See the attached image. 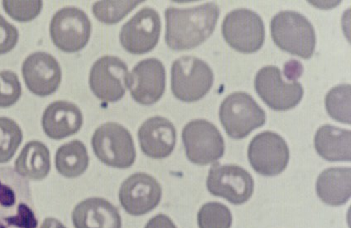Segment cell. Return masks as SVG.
I'll list each match as a JSON object with an SVG mask.
<instances>
[{
    "mask_svg": "<svg viewBox=\"0 0 351 228\" xmlns=\"http://www.w3.org/2000/svg\"><path fill=\"white\" fill-rule=\"evenodd\" d=\"M221 10L215 3L165 11V41L171 49L184 51L195 49L206 41L217 27Z\"/></svg>",
    "mask_w": 351,
    "mask_h": 228,
    "instance_id": "6da1fadb",
    "label": "cell"
},
{
    "mask_svg": "<svg viewBox=\"0 0 351 228\" xmlns=\"http://www.w3.org/2000/svg\"><path fill=\"white\" fill-rule=\"evenodd\" d=\"M29 181L13 168H0V228H38Z\"/></svg>",
    "mask_w": 351,
    "mask_h": 228,
    "instance_id": "7a4b0ae2",
    "label": "cell"
},
{
    "mask_svg": "<svg viewBox=\"0 0 351 228\" xmlns=\"http://www.w3.org/2000/svg\"><path fill=\"white\" fill-rule=\"evenodd\" d=\"M270 30L279 49L303 59L313 57L317 36L312 23L304 15L292 10L279 12L271 21Z\"/></svg>",
    "mask_w": 351,
    "mask_h": 228,
    "instance_id": "3957f363",
    "label": "cell"
},
{
    "mask_svg": "<svg viewBox=\"0 0 351 228\" xmlns=\"http://www.w3.org/2000/svg\"><path fill=\"white\" fill-rule=\"evenodd\" d=\"M213 83V71L202 59L184 56L171 66V91L183 102H198L209 93Z\"/></svg>",
    "mask_w": 351,
    "mask_h": 228,
    "instance_id": "277c9868",
    "label": "cell"
},
{
    "mask_svg": "<svg viewBox=\"0 0 351 228\" xmlns=\"http://www.w3.org/2000/svg\"><path fill=\"white\" fill-rule=\"evenodd\" d=\"M219 115L227 135L234 139L247 137L266 122L265 111L243 91L229 95L221 103Z\"/></svg>",
    "mask_w": 351,
    "mask_h": 228,
    "instance_id": "5b68a950",
    "label": "cell"
},
{
    "mask_svg": "<svg viewBox=\"0 0 351 228\" xmlns=\"http://www.w3.org/2000/svg\"><path fill=\"white\" fill-rule=\"evenodd\" d=\"M94 153L105 165L127 169L136 159L134 139L130 131L115 122H107L98 128L91 139Z\"/></svg>",
    "mask_w": 351,
    "mask_h": 228,
    "instance_id": "8992f818",
    "label": "cell"
},
{
    "mask_svg": "<svg viewBox=\"0 0 351 228\" xmlns=\"http://www.w3.org/2000/svg\"><path fill=\"white\" fill-rule=\"evenodd\" d=\"M182 137L187 159L195 165L217 163L225 154V141L221 132L206 119H195L186 124Z\"/></svg>",
    "mask_w": 351,
    "mask_h": 228,
    "instance_id": "52a82bcc",
    "label": "cell"
},
{
    "mask_svg": "<svg viewBox=\"0 0 351 228\" xmlns=\"http://www.w3.org/2000/svg\"><path fill=\"white\" fill-rule=\"evenodd\" d=\"M222 34L233 49L242 54H254L265 43V27L256 12L238 9L226 16L222 23Z\"/></svg>",
    "mask_w": 351,
    "mask_h": 228,
    "instance_id": "ba28073f",
    "label": "cell"
},
{
    "mask_svg": "<svg viewBox=\"0 0 351 228\" xmlns=\"http://www.w3.org/2000/svg\"><path fill=\"white\" fill-rule=\"evenodd\" d=\"M91 22L87 14L75 7L60 10L51 19L50 34L55 46L66 53H77L90 38Z\"/></svg>",
    "mask_w": 351,
    "mask_h": 228,
    "instance_id": "9c48e42d",
    "label": "cell"
},
{
    "mask_svg": "<svg viewBox=\"0 0 351 228\" xmlns=\"http://www.w3.org/2000/svg\"><path fill=\"white\" fill-rule=\"evenodd\" d=\"M206 186L215 197L225 198L234 205H241L252 197L254 182L244 168L215 163L210 169Z\"/></svg>",
    "mask_w": 351,
    "mask_h": 228,
    "instance_id": "30bf717a",
    "label": "cell"
},
{
    "mask_svg": "<svg viewBox=\"0 0 351 228\" xmlns=\"http://www.w3.org/2000/svg\"><path fill=\"white\" fill-rule=\"evenodd\" d=\"M126 63L114 56H104L91 67L89 83L93 93L104 102L114 103L123 98L129 87Z\"/></svg>",
    "mask_w": 351,
    "mask_h": 228,
    "instance_id": "8fae6325",
    "label": "cell"
},
{
    "mask_svg": "<svg viewBox=\"0 0 351 228\" xmlns=\"http://www.w3.org/2000/svg\"><path fill=\"white\" fill-rule=\"evenodd\" d=\"M254 88L267 106L278 111L296 107L304 94L300 83L283 81L280 69L275 66L263 67L258 71Z\"/></svg>",
    "mask_w": 351,
    "mask_h": 228,
    "instance_id": "7c38bea8",
    "label": "cell"
},
{
    "mask_svg": "<svg viewBox=\"0 0 351 228\" xmlns=\"http://www.w3.org/2000/svg\"><path fill=\"white\" fill-rule=\"evenodd\" d=\"M248 158L250 166L258 174L274 177L282 174L288 166L289 148L281 135L265 131L250 141Z\"/></svg>",
    "mask_w": 351,
    "mask_h": 228,
    "instance_id": "4fadbf2b",
    "label": "cell"
},
{
    "mask_svg": "<svg viewBox=\"0 0 351 228\" xmlns=\"http://www.w3.org/2000/svg\"><path fill=\"white\" fill-rule=\"evenodd\" d=\"M161 27V19L158 12L149 7L143 8L123 25L119 40L128 53L145 54L157 46Z\"/></svg>",
    "mask_w": 351,
    "mask_h": 228,
    "instance_id": "5bb4252c",
    "label": "cell"
},
{
    "mask_svg": "<svg viewBox=\"0 0 351 228\" xmlns=\"http://www.w3.org/2000/svg\"><path fill=\"white\" fill-rule=\"evenodd\" d=\"M119 198L128 214L132 216L145 215L160 203L162 187L149 174H134L122 183Z\"/></svg>",
    "mask_w": 351,
    "mask_h": 228,
    "instance_id": "9a60e30c",
    "label": "cell"
},
{
    "mask_svg": "<svg viewBox=\"0 0 351 228\" xmlns=\"http://www.w3.org/2000/svg\"><path fill=\"white\" fill-rule=\"evenodd\" d=\"M166 87L165 65L157 58L143 60L130 74L131 97L143 106H151L160 100Z\"/></svg>",
    "mask_w": 351,
    "mask_h": 228,
    "instance_id": "2e32d148",
    "label": "cell"
},
{
    "mask_svg": "<svg viewBox=\"0 0 351 228\" xmlns=\"http://www.w3.org/2000/svg\"><path fill=\"white\" fill-rule=\"evenodd\" d=\"M22 73L27 89L38 97H49L58 89L62 69L57 59L46 52H36L25 59Z\"/></svg>",
    "mask_w": 351,
    "mask_h": 228,
    "instance_id": "e0dca14e",
    "label": "cell"
},
{
    "mask_svg": "<svg viewBox=\"0 0 351 228\" xmlns=\"http://www.w3.org/2000/svg\"><path fill=\"white\" fill-rule=\"evenodd\" d=\"M138 138L143 154L152 159H165L174 150L177 130L169 119L154 117L142 124Z\"/></svg>",
    "mask_w": 351,
    "mask_h": 228,
    "instance_id": "ac0fdd59",
    "label": "cell"
},
{
    "mask_svg": "<svg viewBox=\"0 0 351 228\" xmlns=\"http://www.w3.org/2000/svg\"><path fill=\"white\" fill-rule=\"evenodd\" d=\"M82 125V111L73 103L55 102L50 104L43 112V129L49 138L56 141L77 133Z\"/></svg>",
    "mask_w": 351,
    "mask_h": 228,
    "instance_id": "d6986e66",
    "label": "cell"
},
{
    "mask_svg": "<svg viewBox=\"0 0 351 228\" xmlns=\"http://www.w3.org/2000/svg\"><path fill=\"white\" fill-rule=\"evenodd\" d=\"M75 228H121V214L108 200L90 198L75 206L73 216Z\"/></svg>",
    "mask_w": 351,
    "mask_h": 228,
    "instance_id": "ffe728a7",
    "label": "cell"
},
{
    "mask_svg": "<svg viewBox=\"0 0 351 228\" xmlns=\"http://www.w3.org/2000/svg\"><path fill=\"white\" fill-rule=\"evenodd\" d=\"M316 190L318 197L327 205H344L351 195L350 168L334 167L323 171L317 178Z\"/></svg>",
    "mask_w": 351,
    "mask_h": 228,
    "instance_id": "44dd1931",
    "label": "cell"
},
{
    "mask_svg": "<svg viewBox=\"0 0 351 228\" xmlns=\"http://www.w3.org/2000/svg\"><path fill=\"white\" fill-rule=\"evenodd\" d=\"M314 146L317 154L330 162L351 161V132L332 125L322 126L317 131Z\"/></svg>",
    "mask_w": 351,
    "mask_h": 228,
    "instance_id": "7402d4cb",
    "label": "cell"
},
{
    "mask_svg": "<svg viewBox=\"0 0 351 228\" xmlns=\"http://www.w3.org/2000/svg\"><path fill=\"white\" fill-rule=\"evenodd\" d=\"M51 170L49 150L42 142L30 141L15 161V171L25 179L43 180Z\"/></svg>",
    "mask_w": 351,
    "mask_h": 228,
    "instance_id": "603a6c76",
    "label": "cell"
},
{
    "mask_svg": "<svg viewBox=\"0 0 351 228\" xmlns=\"http://www.w3.org/2000/svg\"><path fill=\"white\" fill-rule=\"evenodd\" d=\"M90 158L85 145L80 141L64 144L56 154L55 165L64 177L73 179L82 175L89 166Z\"/></svg>",
    "mask_w": 351,
    "mask_h": 228,
    "instance_id": "cb8c5ba5",
    "label": "cell"
},
{
    "mask_svg": "<svg viewBox=\"0 0 351 228\" xmlns=\"http://www.w3.org/2000/svg\"><path fill=\"white\" fill-rule=\"evenodd\" d=\"M350 84H342L332 88L327 93L325 103L327 113L338 122L350 125Z\"/></svg>",
    "mask_w": 351,
    "mask_h": 228,
    "instance_id": "d4e9b609",
    "label": "cell"
},
{
    "mask_svg": "<svg viewBox=\"0 0 351 228\" xmlns=\"http://www.w3.org/2000/svg\"><path fill=\"white\" fill-rule=\"evenodd\" d=\"M23 141L21 128L13 119L0 117V163L11 161Z\"/></svg>",
    "mask_w": 351,
    "mask_h": 228,
    "instance_id": "484cf974",
    "label": "cell"
},
{
    "mask_svg": "<svg viewBox=\"0 0 351 228\" xmlns=\"http://www.w3.org/2000/svg\"><path fill=\"white\" fill-rule=\"evenodd\" d=\"M143 1H98L93 7L95 17L106 25H114Z\"/></svg>",
    "mask_w": 351,
    "mask_h": 228,
    "instance_id": "4316f807",
    "label": "cell"
},
{
    "mask_svg": "<svg viewBox=\"0 0 351 228\" xmlns=\"http://www.w3.org/2000/svg\"><path fill=\"white\" fill-rule=\"evenodd\" d=\"M232 222L230 210L221 203H207L198 212L199 228H230Z\"/></svg>",
    "mask_w": 351,
    "mask_h": 228,
    "instance_id": "83f0119b",
    "label": "cell"
},
{
    "mask_svg": "<svg viewBox=\"0 0 351 228\" xmlns=\"http://www.w3.org/2000/svg\"><path fill=\"white\" fill-rule=\"evenodd\" d=\"M3 7L10 18L20 23L30 22L37 18L41 13L43 2L39 1H15L5 0Z\"/></svg>",
    "mask_w": 351,
    "mask_h": 228,
    "instance_id": "f1b7e54d",
    "label": "cell"
},
{
    "mask_svg": "<svg viewBox=\"0 0 351 228\" xmlns=\"http://www.w3.org/2000/svg\"><path fill=\"white\" fill-rule=\"evenodd\" d=\"M21 94V83L18 75L12 71H0V107L14 106Z\"/></svg>",
    "mask_w": 351,
    "mask_h": 228,
    "instance_id": "f546056e",
    "label": "cell"
},
{
    "mask_svg": "<svg viewBox=\"0 0 351 228\" xmlns=\"http://www.w3.org/2000/svg\"><path fill=\"white\" fill-rule=\"evenodd\" d=\"M19 41V31L0 15V55L9 53Z\"/></svg>",
    "mask_w": 351,
    "mask_h": 228,
    "instance_id": "4dcf8cb0",
    "label": "cell"
},
{
    "mask_svg": "<svg viewBox=\"0 0 351 228\" xmlns=\"http://www.w3.org/2000/svg\"><path fill=\"white\" fill-rule=\"evenodd\" d=\"M145 228H178L169 217L165 214H158L151 218Z\"/></svg>",
    "mask_w": 351,
    "mask_h": 228,
    "instance_id": "1f68e13d",
    "label": "cell"
},
{
    "mask_svg": "<svg viewBox=\"0 0 351 228\" xmlns=\"http://www.w3.org/2000/svg\"><path fill=\"white\" fill-rule=\"evenodd\" d=\"M302 73V65L296 60H292V61L287 62L286 65H285V74L289 81L296 82L295 80L300 78Z\"/></svg>",
    "mask_w": 351,
    "mask_h": 228,
    "instance_id": "d6a6232c",
    "label": "cell"
},
{
    "mask_svg": "<svg viewBox=\"0 0 351 228\" xmlns=\"http://www.w3.org/2000/svg\"><path fill=\"white\" fill-rule=\"evenodd\" d=\"M40 228H66L59 220L53 218H47L44 220Z\"/></svg>",
    "mask_w": 351,
    "mask_h": 228,
    "instance_id": "836d02e7",
    "label": "cell"
}]
</instances>
